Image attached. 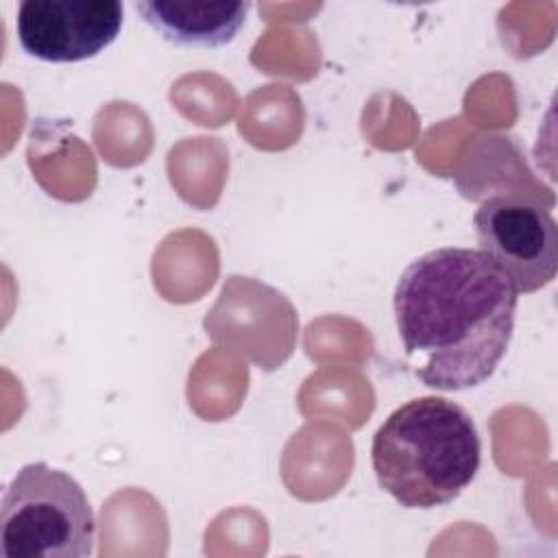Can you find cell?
Wrapping results in <instances>:
<instances>
[{"instance_id": "2", "label": "cell", "mask_w": 558, "mask_h": 558, "mask_svg": "<svg viewBox=\"0 0 558 558\" xmlns=\"http://www.w3.org/2000/svg\"><path fill=\"white\" fill-rule=\"evenodd\" d=\"M371 460L377 484L403 508L447 506L475 480L482 442L464 408L445 397L399 405L375 432Z\"/></svg>"}, {"instance_id": "1", "label": "cell", "mask_w": 558, "mask_h": 558, "mask_svg": "<svg viewBox=\"0 0 558 558\" xmlns=\"http://www.w3.org/2000/svg\"><path fill=\"white\" fill-rule=\"evenodd\" d=\"M519 292L480 248L445 246L405 266L392 310L405 360L429 388L484 384L508 351Z\"/></svg>"}, {"instance_id": "4", "label": "cell", "mask_w": 558, "mask_h": 558, "mask_svg": "<svg viewBox=\"0 0 558 558\" xmlns=\"http://www.w3.org/2000/svg\"><path fill=\"white\" fill-rule=\"evenodd\" d=\"M477 246L514 283L530 294L556 277L558 227L541 203L519 192L488 196L473 214Z\"/></svg>"}, {"instance_id": "6", "label": "cell", "mask_w": 558, "mask_h": 558, "mask_svg": "<svg viewBox=\"0 0 558 558\" xmlns=\"http://www.w3.org/2000/svg\"><path fill=\"white\" fill-rule=\"evenodd\" d=\"M140 17L163 39L177 46L218 48L244 26L248 2L229 0H140L133 4Z\"/></svg>"}, {"instance_id": "5", "label": "cell", "mask_w": 558, "mask_h": 558, "mask_svg": "<svg viewBox=\"0 0 558 558\" xmlns=\"http://www.w3.org/2000/svg\"><path fill=\"white\" fill-rule=\"evenodd\" d=\"M124 22L118 0H22L15 33L22 50L48 63H78L109 48Z\"/></svg>"}, {"instance_id": "3", "label": "cell", "mask_w": 558, "mask_h": 558, "mask_svg": "<svg viewBox=\"0 0 558 558\" xmlns=\"http://www.w3.org/2000/svg\"><path fill=\"white\" fill-rule=\"evenodd\" d=\"M94 543V510L70 473L31 462L13 475L0 504L4 558H87Z\"/></svg>"}]
</instances>
